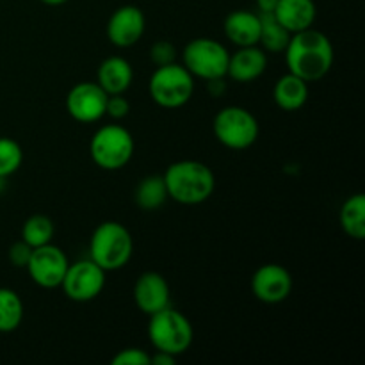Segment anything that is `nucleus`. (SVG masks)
I'll use <instances>...</instances> for the list:
<instances>
[{
  "label": "nucleus",
  "mask_w": 365,
  "mask_h": 365,
  "mask_svg": "<svg viewBox=\"0 0 365 365\" xmlns=\"http://www.w3.org/2000/svg\"><path fill=\"white\" fill-rule=\"evenodd\" d=\"M61 287L73 302H91L106 287V271L91 259L78 260L68 266Z\"/></svg>",
  "instance_id": "obj_9"
},
{
  "label": "nucleus",
  "mask_w": 365,
  "mask_h": 365,
  "mask_svg": "<svg viewBox=\"0 0 365 365\" xmlns=\"http://www.w3.org/2000/svg\"><path fill=\"white\" fill-rule=\"evenodd\" d=\"M32 246H29L25 241L14 242L9 248V260L14 267H27L29 260L32 255Z\"/></svg>",
  "instance_id": "obj_29"
},
{
  "label": "nucleus",
  "mask_w": 365,
  "mask_h": 365,
  "mask_svg": "<svg viewBox=\"0 0 365 365\" xmlns=\"http://www.w3.org/2000/svg\"><path fill=\"white\" fill-rule=\"evenodd\" d=\"M148 337L157 351L178 356L191 348L195 330L184 314L166 307L160 312L150 316Z\"/></svg>",
  "instance_id": "obj_4"
},
{
  "label": "nucleus",
  "mask_w": 365,
  "mask_h": 365,
  "mask_svg": "<svg viewBox=\"0 0 365 365\" xmlns=\"http://www.w3.org/2000/svg\"><path fill=\"white\" fill-rule=\"evenodd\" d=\"M130 113V103L123 95H109L106 103V116L113 120H123Z\"/></svg>",
  "instance_id": "obj_28"
},
{
  "label": "nucleus",
  "mask_w": 365,
  "mask_h": 365,
  "mask_svg": "<svg viewBox=\"0 0 365 365\" xmlns=\"http://www.w3.org/2000/svg\"><path fill=\"white\" fill-rule=\"evenodd\" d=\"M41 2L46 4V6H63L68 0H41Z\"/></svg>",
  "instance_id": "obj_33"
},
{
  "label": "nucleus",
  "mask_w": 365,
  "mask_h": 365,
  "mask_svg": "<svg viewBox=\"0 0 365 365\" xmlns=\"http://www.w3.org/2000/svg\"><path fill=\"white\" fill-rule=\"evenodd\" d=\"M134 302L146 316H153L170 307L171 292L166 278L155 271L143 273L134 285Z\"/></svg>",
  "instance_id": "obj_14"
},
{
  "label": "nucleus",
  "mask_w": 365,
  "mask_h": 365,
  "mask_svg": "<svg viewBox=\"0 0 365 365\" xmlns=\"http://www.w3.org/2000/svg\"><path fill=\"white\" fill-rule=\"evenodd\" d=\"M341 227L351 239L365 237V196L362 192L349 196L341 207Z\"/></svg>",
  "instance_id": "obj_21"
},
{
  "label": "nucleus",
  "mask_w": 365,
  "mask_h": 365,
  "mask_svg": "<svg viewBox=\"0 0 365 365\" xmlns=\"http://www.w3.org/2000/svg\"><path fill=\"white\" fill-rule=\"evenodd\" d=\"M135 143L130 132L116 123L103 125L93 134L89 153L98 168L106 171H118L130 163Z\"/></svg>",
  "instance_id": "obj_5"
},
{
  "label": "nucleus",
  "mask_w": 365,
  "mask_h": 365,
  "mask_svg": "<svg viewBox=\"0 0 365 365\" xmlns=\"http://www.w3.org/2000/svg\"><path fill=\"white\" fill-rule=\"evenodd\" d=\"M252 291L264 303H280L292 292V277L280 264H264L252 278Z\"/></svg>",
  "instance_id": "obj_13"
},
{
  "label": "nucleus",
  "mask_w": 365,
  "mask_h": 365,
  "mask_svg": "<svg viewBox=\"0 0 365 365\" xmlns=\"http://www.w3.org/2000/svg\"><path fill=\"white\" fill-rule=\"evenodd\" d=\"M150 59L155 64V68L173 64L177 63V48L171 41L160 39V41L153 43L152 48H150Z\"/></svg>",
  "instance_id": "obj_26"
},
{
  "label": "nucleus",
  "mask_w": 365,
  "mask_h": 365,
  "mask_svg": "<svg viewBox=\"0 0 365 365\" xmlns=\"http://www.w3.org/2000/svg\"><path fill=\"white\" fill-rule=\"evenodd\" d=\"M150 96L164 109H178L195 95V77L184 64H168L155 68L148 84Z\"/></svg>",
  "instance_id": "obj_6"
},
{
  "label": "nucleus",
  "mask_w": 365,
  "mask_h": 365,
  "mask_svg": "<svg viewBox=\"0 0 365 365\" xmlns=\"http://www.w3.org/2000/svg\"><path fill=\"white\" fill-rule=\"evenodd\" d=\"M228 59H230V53L223 46V43L212 38L192 39L182 52L185 70L195 78H202V81L227 77Z\"/></svg>",
  "instance_id": "obj_7"
},
{
  "label": "nucleus",
  "mask_w": 365,
  "mask_h": 365,
  "mask_svg": "<svg viewBox=\"0 0 365 365\" xmlns=\"http://www.w3.org/2000/svg\"><path fill=\"white\" fill-rule=\"evenodd\" d=\"M259 121L248 109L228 106L214 118V135L230 150H246L259 138Z\"/></svg>",
  "instance_id": "obj_8"
},
{
  "label": "nucleus",
  "mask_w": 365,
  "mask_h": 365,
  "mask_svg": "<svg viewBox=\"0 0 365 365\" xmlns=\"http://www.w3.org/2000/svg\"><path fill=\"white\" fill-rule=\"evenodd\" d=\"M24 163V150L14 139L0 138V177L9 178Z\"/></svg>",
  "instance_id": "obj_25"
},
{
  "label": "nucleus",
  "mask_w": 365,
  "mask_h": 365,
  "mask_svg": "<svg viewBox=\"0 0 365 365\" xmlns=\"http://www.w3.org/2000/svg\"><path fill=\"white\" fill-rule=\"evenodd\" d=\"M68 266H70V260H68L66 253L59 246L48 242V245L32 250L27 271L36 285L43 289H56L63 284Z\"/></svg>",
  "instance_id": "obj_10"
},
{
  "label": "nucleus",
  "mask_w": 365,
  "mask_h": 365,
  "mask_svg": "<svg viewBox=\"0 0 365 365\" xmlns=\"http://www.w3.org/2000/svg\"><path fill=\"white\" fill-rule=\"evenodd\" d=\"M134 250V241L127 228L118 221H103L95 228L89 241V259L106 273L123 269Z\"/></svg>",
  "instance_id": "obj_3"
},
{
  "label": "nucleus",
  "mask_w": 365,
  "mask_h": 365,
  "mask_svg": "<svg viewBox=\"0 0 365 365\" xmlns=\"http://www.w3.org/2000/svg\"><path fill=\"white\" fill-rule=\"evenodd\" d=\"M205 82H207V89H209V93L212 96L223 95L225 89H227V86H225V77L212 78V81H205Z\"/></svg>",
  "instance_id": "obj_30"
},
{
  "label": "nucleus",
  "mask_w": 365,
  "mask_h": 365,
  "mask_svg": "<svg viewBox=\"0 0 365 365\" xmlns=\"http://www.w3.org/2000/svg\"><path fill=\"white\" fill-rule=\"evenodd\" d=\"M168 198L182 205H198L212 196L216 178L212 170L200 160H177L163 175Z\"/></svg>",
  "instance_id": "obj_2"
},
{
  "label": "nucleus",
  "mask_w": 365,
  "mask_h": 365,
  "mask_svg": "<svg viewBox=\"0 0 365 365\" xmlns=\"http://www.w3.org/2000/svg\"><path fill=\"white\" fill-rule=\"evenodd\" d=\"M24 321V302L13 289L0 287V331H14Z\"/></svg>",
  "instance_id": "obj_23"
},
{
  "label": "nucleus",
  "mask_w": 365,
  "mask_h": 365,
  "mask_svg": "<svg viewBox=\"0 0 365 365\" xmlns=\"http://www.w3.org/2000/svg\"><path fill=\"white\" fill-rule=\"evenodd\" d=\"M146 29L145 13L138 6H121L107 21V38L118 48H128L143 38Z\"/></svg>",
  "instance_id": "obj_12"
},
{
  "label": "nucleus",
  "mask_w": 365,
  "mask_h": 365,
  "mask_svg": "<svg viewBox=\"0 0 365 365\" xmlns=\"http://www.w3.org/2000/svg\"><path fill=\"white\" fill-rule=\"evenodd\" d=\"M225 34L235 46L259 45L260 36V16L246 9L232 11L225 20Z\"/></svg>",
  "instance_id": "obj_17"
},
{
  "label": "nucleus",
  "mask_w": 365,
  "mask_h": 365,
  "mask_svg": "<svg viewBox=\"0 0 365 365\" xmlns=\"http://www.w3.org/2000/svg\"><path fill=\"white\" fill-rule=\"evenodd\" d=\"M134 70L130 63L120 56L107 57L98 68V86L107 95H123L132 84Z\"/></svg>",
  "instance_id": "obj_18"
},
{
  "label": "nucleus",
  "mask_w": 365,
  "mask_h": 365,
  "mask_svg": "<svg viewBox=\"0 0 365 365\" xmlns=\"http://www.w3.org/2000/svg\"><path fill=\"white\" fill-rule=\"evenodd\" d=\"M273 100L280 109L287 110V113L299 110L309 100V82L292 73L284 75L274 84Z\"/></svg>",
  "instance_id": "obj_19"
},
{
  "label": "nucleus",
  "mask_w": 365,
  "mask_h": 365,
  "mask_svg": "<svg viewBox=\"0 0 365 365\" xmlns=\"http://www.w3.org/2000/svg\"><path fill=\"white\" fill-rule=\"evenodd\" d=\"M152 355L141 348H125L116 353L113 359V365H148Z\"/></svg>",
  "instance_id": "obj_27"
},
{
  "label": "nucleus",
  "mask_w": 365,
  "mask_h": 365,
  "mask_svg": "<svg viewBox=\"0 0 365 365\" xmlns=\"http://www.w3.org/2000/svg\"><path fill=\"white\" fill-rule=\"evenodd\" d=\"M6 180H7V178L0 177V192H2L4 189H6Z\"/></svg>",
  "instance_id": "obj_34"
},
{
  "label": "nucleus",
  "mask_w": 365,
  "mask_h": 365,
  "mask_svg": "<svg viewBox=\"0 0 365 365\" xmlns=\"http://www.w3.org/2000/svg\"><path fill=\"white\" fill-rule=\"evenodd\" d=\"M175 359L177 356L170 355V353H163V351H157L155 355L150 359V364H155V365H173Z\"/></svg>",
  "instance_id": "obj_31"
},
{
  "label": "nucleus",
  "mask_w": 365,
  "mask_h": 365,
  "mask_svg": "<svg viewBox=\"0 0 365 365\" xmlns=\"http://www.w3.org/2000/svg\"><path fill=\"white\" fill-rule=\"evenodd\" d=\"M316 4L314 0H278L273 16L287 29L291 34L310 29L316 21Z\"/></svg>",
  "instance_id": "obj_16"
},
{
  "label": "nucleus",
  "mask_w": 365,
  "mask_h": 365,
  "mask_svg": "<svg viewBox=\"0 0 365 365\" xmlns=\"http://www.w3.org/2000/svg\"><path fill=\"white\" fill-rule=\"evenodd\" d=\"M53 237V223L48 216L43 214H34L29 217L21 228V241L27 242L32 248L48 245Z\"/></svg>",
  "instance_id": "obj_24"
},
{
  "label": "nucleus",
  "mask_w": 365,
  "mask_h": 365,
  "mask_svg": "<svg viewBox=\"0 0 365 365\" xmlns=\"http://www.w3.org/2000/svg\"><path fill=\"white\" fill-rule=\"evenodd\" d=\"M278 0H257V7H259V13H273L274 7H277Z\"/></svg>",
  "instance_id": "obj_32"
},
{
  "label": "nucleus",
  "mask_w": 365,
  "mask_h": 365,
  "mask_svg": "<svg viewBox=\"0 0 365 365\" xmlns=\"http://www.w3.org/2000/svg\"><path fill=\"white\" fill-rule=\"evenodd\" d=\"M260 16V36L259 45L264 52L280 53L287 48L291 32L273 16V13H259Z\"/></svg>",
  "instance_id": "obj_20"
},
{
  "label": "nucleus",
  "mask_w": 365,
  "mask_h": 365,
  "mask_svg": "<svg viewBox=\"0 0 365 365\" xmlns=\"http://www.w3.org/2000/svg\"><path fill=\"white\" fill-rule=\"evenodd\" d=\"M284 52L289 73L305 82L321 81L334 66V45L327 34L312 27L292 34Z\"/></svg>",
  "instance_id": "obj_1"
},
{
  "label": "nucleus",
  "mask_w": 365,
  "mask_h": 365,
  "mask_svg": "<svg viewBox=\"0 0 365 365\" xmlns=\"http://www.w3.org/2000/svg\"><path fill=\"white\" fill-rule=\"evenodd\" d=\"M107 93L98 82H78L66 95V110L78 123H95L106 116Z\"/></svg>",
  "instance_id": "obj_11"
},
{
  "label": "nucleus",
  "mask_w": 365,
  "mask_h": 365,
  "mask_svg": "<svg viewBox=\"0 0 365 365\" xmlns=\"http://www.w3.org/2000/svg\"><path fill=\"white\" fill-rule=\"evenodd\" d=\"M267 68V56L260 46H241L228 59L227 75L241 84L257 81Z\"/></svg>",
  "instance_id": "obj_15"
},
{
  "label": "nucleus",
  "mask_w": 365,
  "mask_h": 365,
  "mask_svg": "<svg viewBox=\"0 0 365 365\" xmlns=\"http://www.w3.org/2000/svg\"><path fill=\"white\" fill-rule=\"evenodd\" d=\"M134 200L143 210H157L168 200L166 184L160 175H148L138 184L134 192Z\"/></svg>",
  "instance_id": "obj_22"
}]
</instances>
